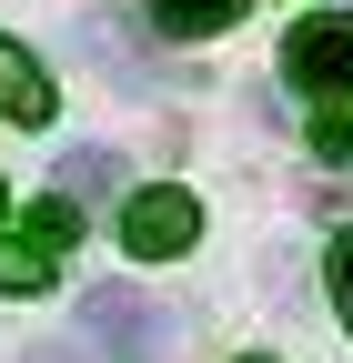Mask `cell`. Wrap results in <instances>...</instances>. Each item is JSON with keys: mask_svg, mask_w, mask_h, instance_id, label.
Returning a JSON list of instances; mask_svg holds the SVG:
<instances>
[{"mask_svg": "<svg viewBox=\"0 0 353 363\" xmlns=\"http://www.w3.org/2000/svg\"><path fill=\"white\" fill-rule=\"evenodd\" d=\"M252 363H262V353H252Z\"/></svg>", "mask_w": 353, "mask_h": 363, "instance_id": "14", "label": "cell"}, {"mask_svg": "<svg viewBox=\"0 0 353 363\" xmlns=\"http://www.w3.org/2000/svg\"><path fill=\"white\" fill-rule=\"evenodd\" d=\"M323 272H333V313H343V333H353V233H333V262Z\"/></svg>", "mask_w": 353, "mask_h": 363, "instance_id": "11", "label": "cell"}, {"mask_svg": "<svg viewBox=\"0 0 353 363\" xmlns=\"http://www.w3.org/2000/svg\"><path fill=\"white\" fill-rule=\"evenodd\" d=\"M283 81L313 101H353V11H313L283 40Z\"/></svg>", "mask_w": 353, "mask_h": 363, "instance_id": "2", "label": "cell"}, {"mask_svg": "<svg viewBox=\"0 0 353 363\" xmlns=\"http://www.w3.org/2000/svg\"><path fill=\"white\" fill-rule=\"evenodd\" d=\"M81 51H91L101 71H121V81H152V61H142V40H131V21H111V11L81 21Z\"/></svg>", "mask_w": 353, "mask_h": 363, "instance_id": "7", "label": "cell"}, {"mask_svg": "<svg viewBox=\"0 0 353 363\" xmlns=\"http://www.w3.org/2000/svg\"><path fill=\"white\" fill-rule=\"evenodd\" d=\"M21 363H81V353H71V343H30Z\"/></svg>", "mask_w": 353, "mask_h": 363, "instance_id": "12", "label": "cell"}, {"mask_svg": "<svg viewBox=\"0 0 353 363\" xmlns=\"http://www.w3.org/2000/svg\"><path fill=\"white\" fill-rule=\"evenodd\" d=\"M61 252H40L30 233H0V293H51Z\"/></svg>", "mask_w": 353, "mask_h": 363, "instance_id": "8", "label": "cell"}, {"mask_svg": "<svg viewBox=\"0 0 353 363\" xmlns=\"http://www.w3.org/2000/svg\"><path fill=\"white\" fill-rule=\"evenodd\" d=\"M61 202H121V152H101V142L61 152Z\"/></svg>", "mask_w": 353, "mask_h": 363, "instance_id": "6", "label": "cell"}, {"mask_svg": "<svg viewBox=\"0 0 353 363\" xmlns=\"http://www.w3.org/2000/svg\"><path fill=\"white\" fill-rule=\"evenodd\" d=\"M0 212H11V192H0Z\"/></svg>", "mask_w": 353, "mask_h": 363, "instance_id": "13", "label": "cell"}, {"mask_svg": "<svg viewBox=\"0 0 353 363\" xmlns=\"http://www.w3.org/2000/svg\"><path fill=\"white\" fill-rule=\"evenodd\" d=\"M313 152L323 162H353V101H323L313 111Z\"/></svg>", "mask_w": 353, "mask_h": 363, "instance_id": "10", "label": "cell"}, {"mask_svg": "<svg viewBox=\"0 0 353 363\" xmlns=\"http://www.w3.org/2000/svg\"><path fill=\"white\" fill-rule=\"evenodd\" d=\"M192 233H202V202L182 192V182H142V192H121V242L142 252V262L192 252Z\"/></svg>", "mask_w": 353, "mask_h": 363, "instance_id": "3", "label": "cell"}, {"mask_svg": "<svg viewBox=\"0 0 353 363\" xmlns=\"http://www.w3.org/2000/svg\"><path fill=\"white\" fill-rule=\"evenodd\" d=\"M81 333H91L101 363H162L172 313H162L142 283H91V293H81Z\"/></svg>", "mask_w": 353, "mask_h": 363, "instance_id": "1", "label": "cell"}, {"mask_svg": "<svg viewBox=\"0 0 353 363\" xmlns=\"http://www.w3.org/2000/svg\"><path fill=\"white\" fill-rule=\"evenodd\" d=\"M71 233H81V202H61V192H51V202H30V242H40V252H61Z\"/></svg>", "mask_w": 353, "mask_h": 363, "instance_id": "9", "label": "cell"}, {"mask_svg": "<svg viewBox=\"0 0 353 363\" xmlns=\"http://www.w3.org/2000/svg\"><path fill=\"white\" fill-rule=\"evenodd\" d=\"M142 11H152L162 40H212V30H232L252 0H142Z\"/></svg>", "mask_w": 353, "mask_h": 363, "instance_id": "5", "label": "cell"}, {"mask_svg": "<svg viewBox=\"0 0 353 363\" xmlns=\"http://www.w3.org/2000/svg\"><path fill=\"white\" fill-rule=\"evenodd\" d=\"M51 111H61V91H51V71H40V61L21 51V40H11V30H0V121H21V131H40Z\"/></svg>", "mask_w": 353, "mask_h": 363, "instance_id": "4", "label": "cell"}]
</instances>
